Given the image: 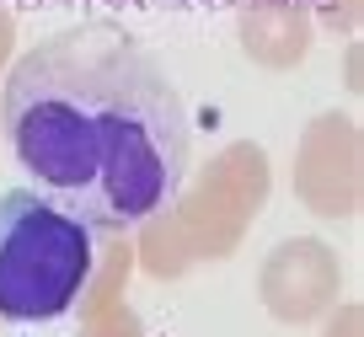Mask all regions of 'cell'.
Masks as SVG:
<instances>
[{
	"mask_svg": "<svg viewBox=\"0 0 364 337\" xmlns=\"http://www.w3.org/2000/svg\"><path fill=\"white\" fill-rule=\"evenodd\" d=\"M0 124L33 188L91 230H129L161 214L188 177L177 80L107 16L38 38L6 75Z\"/></svg>",
	"mask_w": 364,
	"mask_h": 337,
	"instance_id": "obj_1",
	"label": "cell"
},
{
	"mask_svg": "<svg viewBox=\"0 0 364 337\" xmlns=\"http://www.w3.org/2000/svg\"><path fill=\"white\" fill-rule=\"evenodd\" d=\"M97 257V230L38 188L0 198V316L16 326L59 321L80 300Z\"/></svg>",
	"mask_w": 364,
	"mask_h": 337,
	"instance_id": "obj_2",
	"label": "cell"
}]
</instances>
